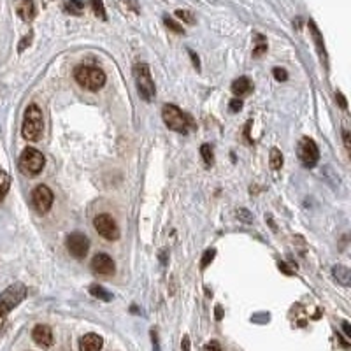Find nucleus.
<instances>
[{"mask_svg": "<svg viewBox=\"0 0 351 351\" xmlns=\"http://www.w3.org/2000/svg\"><path fill=\"white\" fill-rule=\"evenodd\" d=\"M162 118L163 123L167 125L169 130L179 132V133H186L190 127V120L186 118V114L181 113V109L176 108L172 104H165L162 109Z\"/></svg>", "mask_w": 351, "mask_h": 351, "instance_id": "39448f33", "label": "nucleus"}, {"mask_svg": "<svg viewBox=\"0 0 351 351\" xmlns=\"http://www.w3.org/2000/svg\"><path fill=\"white\" fill-rule=\"evenodd\" d=\"M104 339L98 334H86L79 339V351H100Z\"/></svg>", "mask_w": 351, "mask_h": 351, "instance_id": "ddd939ff", "label": "nucleus"}, {"mask_svg": "<svg viewBox=\"0 0 351 351\" xmlns=\"http://www.w3.org/2000/svg\"><path fill=\"white\" fill-rule=\"evenodd\" d=\"M251 90H253V83H251L250 78H246V76H242V78L235 79V81L232 83V93H234L235 97H242V95L251 93Z\"/></svg>", "mask_w": 351, "mask_h": 351, "instance_id": "2eb2a0df", "label": "nucleus"}, {"mask_svg": "<svg viewBox=\"0 0 351 351\" xmlns=\"http://www.w3.org/2000/svg\"><path fill=\"white\" fill-rule=\"evenodd\" d=\"M65 246L72 257L78 258V260H83L88 255V251H90V239L85 234H81V232H74V234L67 235Z\"/></svg>", "mask_w": 351, "mask_h": 351, "instance_id": "6e6552de", "label": "nucleus"}, {"mask_svg": "<svg viewBox=\"0 0 351 351\" xmlns=\"http://www.w3.org/2000/svg\"><path fill=\"white\" fill-rule=\"evenodd\" d=\"M215 257H216V250L215 248H211V250H207L205 251L204 255H202V260H200V269H205V267L209 265L213 260H215Z\"/></svg>", "mask_w": 351, "mask_h": 351, "instance_id": "a878e982", "label": "nucleus"}, {"mask_svg": "<svg viewBox=\"0 0 351 351\" xmlns=\"http://www.w3.org/2000/svg\"><path fill=\"white\" fill-rule=\"evenodd\" d=\"M200 155H202V160L207 167H211L215 163V155H213V150L209 144H202L200 146Z\"/></svg>", "mask_w": 351, "mask_h": 351, "instance_id": "5701e85b", "label": "nucleus"}, {"mask_svg": "<svg viewBox=\"0 0 351 351\" xmlns=\"http://www.w3.org/2000/svg\"><path fill=\"white\" fill-rule=\"evenodd\" d=\"M32 339L36 341V344L49 348L53 344V332L48 325H36L32 330Z\"/></svg>", "mask_w": 351, "mask_h": 351, "instance_id": "f8f14e48", "label": "nucleus"}, {"mask_svg": "<svg viewBox=\"0 0 351 351\" xmlns=\"http://www.w3.org/2000/svg\"><path fill=\"white\" fill-rule=\"evenodd\" d=\"M342 143L346 150H351V133L348 130H342Z\"/></svg>", "mask_w": 351, "mask_h": 351, "instance_id": "473e14b6", "label": "nucleus"}, {"mask_svg": "<svg viewBox=\"0 0 351 351\" xmlns=\"http://www.w3.org/2000/svg\"><path fill=\"white\" fill-rule=\"evenodd\" d=\"M91 270L98 276H113L114 270H116V265H114L113 258L106 253H98L93 257L91 260Z\"/></svg>", "mask_w": 351, "mask_h": 351, "instance_id": "9b49d317", "label": "nucleus"}, {"mask_svg": "<svg viewBox=\"0 0 351 351\" xmlns=\"http://www.w3.org/2000/svg\"><path fill=\"white\" fill-rule=\"evenodd\" d=\"M9 186H11V176L6 170H0V200L7 195Z\"/></svg>", "mask_w": 351, "mask_h": 351, "instance_id": "aec40b11", "label": "nucleus"}, {"mask_svg": "<svg viewBox=\"0 0 351 351\" xmlns=\"http://www.w3.org/2000/svg\"><path fill=\"white\" fill-rule=\"evenodd\" d=\"M181 351H190V337L188 335H185L181 341Z\"/></svg>", "mask_w": 351, "mask_h": 351, "instance_id": "c9c22d12", "label": "nucleus"}, {"mask_svg": "<svg viewBox=\"0 0 351 351\" xmlns=\"http://www.w3.org/2000/svg\"><path fill=\"white\" fill-rule=\"evenodd\" d=\"M299 158L306 167H314L320 160V150L318 144L311 139V137H302L299 143Z\"/></svg>", "mask_w": 351, "mask_h": 351, "instance_id": "9d476101", "label": "nucleus"}, {"mask_svg": "<svg viewBox=\"0 0 351 351\" xmlns=\"http://www.w3.org/2000/svg\"><path fill=\"white\" fill-rule=\"evenodd\" d=\"M272 76L277 79V81H286V79H288V72H286L285 68H279V67L274 68V71H272Z\"/></svg>", "mask_w": 351, "mask_h": 351, "instance_id": "c85d7f7f", "label": "nucleus"}, {"mask_svg": "<svg viewBox=\"0 0 351 351\" xmlns=\"http://www.w3.org/2000/svg\"><path fill=\"white\" fill-rule=\"evenodd\" d=\"M342 329H344V334L348 335V337H351V329H349V323L348 322L342 323Z\"/></svg>", "mask_w": 351, "mask_h": 351, "instance_id": "4c0bfd02", "label": "nucleus"}, {"mask_svg": "<svg viewBox=\"0 0 351 351\" xmlns=\"http://www.w3.org/2000/svg\"><path fill=\"white\" fill-rule=\"evenodd\" d=\"M53 200H55V195H53V192L49 190V186L39 185V186H36V188H33L32 204H33V207H36V211L39 213V215H46V213L51 209Z\"/></svg>", "mask_w": 351, "mask_h": 351, "instance_id": "1a4fd4ad", "label": "nucleus"}, {"mask_svg": "<svg viewBox=\"0 0 351 351\" xmlns=\"http://www.w3.org/2000/svg\"><path fill=\"white\" fill-rule=\"evenodd\" d=\"M44 130V120L43 113L37 108L36 104H30L25 109V116H23V125H21V135L26 141H39Z\"/></svg>", "mask_w": 351, "mask_h": 351, "instance_id": "f257e3e1", "label": "nucleus"}, {"mask_svg": "<svg viewBox=\"0 0 351 351\" xmlns=\"http://www.w3.org/2000/svg\"><path fill=\"white\" fill-rule=\"evenodd\" d=\"M91 7H93V13L95 16H98L100 20H108V14H106V9H104V2L102 0H91Z\"/></svg>", "mask_w": 351, "mask_h": 351, "instance_id": "b1692460", "label": "nucleus"}, {"mask_svg": "<svg viewBox=\"0 0 351 351\" xmlns=\"http://www.w3.org/2000/svg\"><path fill=\"white\" fill-rule=\"evenodd\" d=\"M90 293L93 297H97V299H100V300H106V302H109V300H113V295H111L109 292H106L102 286H98V285H91L90 286Z\"/></svg>", "mask_w": 351, "mask_h": 351, "instance_id": "a211bd4d", "label": "nucleus"}, {"mask_svg": "<svg viewBox=\"0 0 351 351\" xmlns=\"http://www.w3.org/2000/svg\"><path fill=\"white\" fill-rule=\"evenodd\" d=\"M228 108H230V113H239V111L242 109V100L241 98H234V100H230V104H228Z\"/></svg>", "mask_w": 351, "mask_h": 351, "instance_id": "7c9ffc66", "label": "nucleus"}, {"mask_svg": "<svg viewBox=\"0 0 351 351\" xmlns=\"http://www.w3.org/2000/svg\"><path fill=\"white\" fill-rule=\"evenodd\" d=\"M26 297V288L23 283H14L9 288H6L0 295V330H2L6 318L18 304Z\"/></svg>", "mask_w": 351, "mask_h": 351, "instance_id": "f03ea898", "label": "nucleus"}, {"mask_svg": "<svg viewBox=\"0 0 351 351\" xmlns=\"http://www.w3.org/2000/svg\"><path fill=\"white\" fill-rule=\"evenodd\" d=\"M237 216H239V220L244 221V223H251V221H253V215H251L250 211H246V209H239Z\"/></svg>", "mask_w": 351, "mask_h": 351, "instance_id": "c756f323", "label": "nucleus"}, {"mask_svg": "<svg viewBox=\"0 0 351 351\" xmlns=\"http://www.w3.org/2000/svg\"><path fill=\"white\" fill-rule=\"evenodd\" d=\"M255 39H257V46L253 48V56H255V58H260L263 53L267 51V43H265V39H263V36H260V33H257V36H255Z\"/></svg>", "mask_w": 351, "mask_h": 351, "instance_id": "4be33fe9", "label": "nucleus"}, {"mask_svg": "<svg viewBox=\"0 0 351 351\" xmlns=\"http://www.w3.org/2000/svg\"><path fill=\"white\" fill-rule=\"evenodd\" d=\"M74 79L79 86L86 88L90 91H98L106 85V74L102 68L91 67V65H79L74 71Z\"/></svg>", "mask_w": 351, "mask_h": 351, "instance_id": "7ed1b4c3", "label": "nucleus"}, {"mask_svg": "<svg viewBox=\"0 0 351 351\" xmlns=\"http://www.w3.org/2000/svg\"><path fill=\"white\" fill-rule=\"evenodd\" d=\"M176 16H178L181 21L188 23V25H195V16H193V13H190V11L178 9V11H176Z\"/></svg>", "mask_w": 351, "mask_h": 351, "instance_id": "393cba45", "label": "nucleus"}, {"mask_svg": "<svg viewBox=\"0 0 351 351\" xmlns=\"http://www.w3.org/2000/svg\"><path fill=\"white\" fill-rule=\"evenodd\" d=\"M83 9H85V4H83V0H68V2H65V11L71 14H76V16H79V14L83 13Z\"/></svg>", "mask_w": 351, "mask_h": 351, "instance_id": "6ab92c4d", "label": "nucleus"}, {"mask_svg": "<svg viewBox=\"0 0 351 351\" xmlns=\"http://www.w3.org/2000/svg\"><path fill=\"white\" fill-rule=\"evenodd\" d=\"M332 274H334V277H335V279H337L341 285H344V286L349 285V281H351V272H349L348 267H342V265L334 267V269H332Z\"/></svg>", "mask_w": 351, "mask_h": 351, "instance_id": "dca6fc26", "label": "nucleus"}, {"mask_svg": "<svg viewBox=\"0 0 351 351\" xmlns=\"http://www.w3.org/2000/svg\"><path fill=\"white\" fill-rule=\"evenodd\" d=\"M18 14L23 21H32L37 14L36 2L33 0H21L20 6H18Z\"/></svg>", "mask_w": 351, "mask_h": 351, "instance_id": "4468645a", "label": "nucleus"}, {"mask_svg": "<svg viewBox=\"0 0 351 351\" xmlns=\"http://www.w3.org/2000/svg\"><path fill=\"white\" fill-rule=\"evenodd\" d=\"M279 269H281V270H283V272H285V274H288V276H292V274H293V272H292V270H290V269H288V267H286V265H285V263H283V262H279Z\"/></svg>", "mask_w": 351, "mask_h": 351, "instance_id": "e433bc0d", "label": "nucleus"}, {"mask_svg": "<svg viewBox=\"0 0 351 351\" xmlns=\"http://www.w3.org/2000/svg\"><path fill=\"white\" fill-rule=\"evenodd\" d=\"M335 100H337V104H339V108L341 109H348V100L344 98V95L341 93V91H335Z\"/></svg>", "mask_w": 351, "mask_h": 351, "instance_id": "2f4dec72", "label": "nucleus"}, {"mask_svg": "<svg viewBox=\"0 0 351 351\" xmlns=\"http://www.w3.org/2000/svg\"><path fill=\"white\" fill-rule=\"evenodd\" d=\"M188 55H190V58H192V62H193V67H195L197 71H200V60H198V56L195 55V51L188 49Z\"/></svg>", "mask_w": 351, "mask_h": 351, "instance_id": "72a5a7b5", "label": "nucleus"}, {"mask_svg": "<svg viewBox=\"0 0 351 351\" xmlns=\"http://www.w3.org/2000/svg\"><path fill=\"white\" fill-rule=\"evenodd\" d=\"M44 169V156L36 148H26L20 156V170L26 176H37Z\"/></svg>", "mask_w": 351, "mask_h": 351, "instance_id": "423d86ee", "label": "nucleus"}, {"mask_svg": "<svg viewBox=\"0 0 351 351\" xmlns=\"http://www.w3.org/2000/svg\"><path fill=\"white\" fill-rule=\"evenodd\" d=\"M32 37H33V33H32V32H30L28 36H25V37H23V39H21V43H20V46H18V51H20V53H23V51H25V49L28 48L30 44H32Z\"/></svg>", "mask_w": 351, "mask_h": 351, "instance_id": "cd10ccee", "label": "nucleus"}, {"mask_svg": "<svg viewBox=\"0 0 351 351\" xmlns=\"http://www.w3.org/2000/svg\"><path fill=\"white\" fill-rule=\"evenodd\" d=\"M163 23H165V26L169 30H172L174 33H185V30H183V26L179 25L178 21H174L172 18H169V16H165L163 18Z\"/></svg>", "mask_w": 351, "mask_h": 351, "instance_id": "bb28decb", "label": "nucleus"}, {"mask_svg": "<svg viewBox=\"0 0 351 351\" xmlns=\"http://www.w3.org/2000/svg\"><path fill=\"white\" fill-rule=\"evenodd\" d=\"M216 320H221V316H223V311H221V306H216Z\"/></svg>", "mask_w": 351, "mask_h": 351, "instance_id": "58836bf2", "label": "nucleus"}, {"mask_svg": "<svg viewBox=\"0 0 351 351\" xmlns=\"http://www.w3.org/2000/svg\"><path fill=\"white\" fill-rule=\"evenodd\" d=\"M133 78H135V86L137 91H139L141 98L146 102H151L156 95V88H155V81L151 78L150 67L146 63H137L133 67Z\"/></svg>", "mask_w": 351, "mask_h": 351, "instance_id": "20e7f679", "label": "nucleus"}, {"mask_svg": "<svg viewBox=\"0 0 351 351\" xmlns=\"http://www.w3.org/2000/svg\"><path fill=\"white\" fill-rule=\"evenodd\" d=\"M204 351H221V346H220V342L211 341V342H207V344H205Z\"/></svg>", "mask_w": 351, "mask_h": 351, "instance_id": "f704fd0d", "label": "nucleus"}, {"mask_svg": "<svg viewBox=\"0 0 351 351\" xmlns=\"http://www.w3.org/2000/svg\"><path fill=\"white\" fill-rule=\"evenodd\" d=\"M309 28H311V33H312V39H314L316 46H318L320 53L325 56V44H323V39H322V33H320L318 26L314 25V21H309Z\"/></svg>", "mask_w": 351, "mask_h": 351, "instance_id": "f3484780", "label": "nucleus"}, {"mask_svg": "<svg viewBox=\"0 0 351 351\" xmlns=\"http://www.w3.org/2000/svg\"><path fill=\"white\" fill-rule=\"evenodd\" d=\"M93 227H95V230H97L104 239H108V241H116V239H120V227H118L116 220L111 215L102 213V215L95 216Z\"/></svg>", "mask_w": 351, "mask_h": 351, "instance_id": "0eeeda50", "label": "nucleus"}, {"mask_svg": "<svg viewBox=\"0 0 351 351\" xmlns=\"http://www.w3.org/2000/svg\"><path fill=\"white\" fill-rule=\"evenodd\" d=\"M270 167H272L274 170L283 167V153H281L277 148H272V150H270Z\"/></svg>", "mask_w": 351, "mask_h": 351, "instance_id": "412c9836", "label": "nucleus"}]
</instances>
